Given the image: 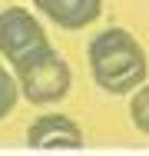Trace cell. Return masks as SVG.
Segmentation results:
<instances>
[{
	"label": "cell",
	"instance_id": "cell-2",
	"mask_svg": "<svg viewBox=\"0 0 149 156\" xmlns=\"http://www.w3.org/2000/svg\"><path fill=\"white\" fill-rule=\"evenodd\" d=\"M50 50H53V43L47 40L43 23L30 10H23V7L0 10V53L13 66V73H20L30 63L43 60Z\"/></svg>",
	"mask_w": 149,
	"mask_h": 156
},
{
	"label": "cell",
	"instance_id": "cell-5",
	"mask_svg": "<svg viewBox=\"0 0 149 156\" xmlns=\"http://www.w3.org/2000/svg\"><path fill=\"white\" fill-rule=\"evenodd\" d=\"M33 7L63 30H83L103 13V0H33Z\"/></svg>",
	"mask_w": 149,
	"mask_h": 156
},
{
	"label": "cell",
	"instance_id": "cell-4",
	"mask_svg": "<svg viewBox=\"0 0 149 156\" xmlns=\"http://www.w3.org/2000/svg\"><path fill=\"white\" fill-rule=\"evenodd\" d=\"M30 150H83V129L66 113H47L27 126Z\"/></svg>",
	"mask_w": 149,
	"mask_h": 156
},
{
	"label": "cell",
	"instance_id": "cell-6",
	"mask_svg": "<svg viewBox=\"0 0 149 156\" xmlns=\"http://www.w3.org/2000/svg\"><path fill=\"white\" fill-rule=\"evenodd\" d=\"M129 116H133V126L149 136V80L133 90V96H129Z\"/></svg>",
	"mask_w": 149,
	"mask_h": 156
},
{
	"label": "cell",
	"instance_id": "cell-1",
	"mask_svg": "<svg viewBox=\"0 0 149 156\" xmlns=\"http://www.w3.org/2000/svg\"><path fill=\"white\" fill-rule=\"evenodd\" d=\"M86 60L93 83L113 96H126L136 87H143L149 76V60L139 40L123 27L99 30L86 47Z\"/></svg>",
	"mask_w": 149,
	"mask_h": 156
},
{
	"label": "cell",
	"instance_id": "cell-3",
	"mask_svg": "<svg viewBox=\"0 0 149 156\" xmlns=\"http://www.w3.org/2000/svg\"><path fill=\"white\" fill-rule=\"evenodd\" d=\"M17 83H20V93L27 96L30 103L50 106V103H60L70 93L73 73H70V63L63 60L57 50H50L43 60H36V63H30L27 70H20Z\"/></svg>",
	"mask_w": 149,
	"mask_h": 156
},
{
	"label": "cell",
	"instance_id": "cell-7",
	"mask_svg": "<svg viewBox=\"0 0 149 156\" xmlns=\"http://www.w3.org/2000/svg\"><path fill=\"white\" fill-rule=\"evenodd\" d=\"M20 100V83H17V73H10L7 66H0V120H7L13 113Z\"/></svg>",
	"mask_w": 149,
	"mask_h": 156
}]
</instances>
